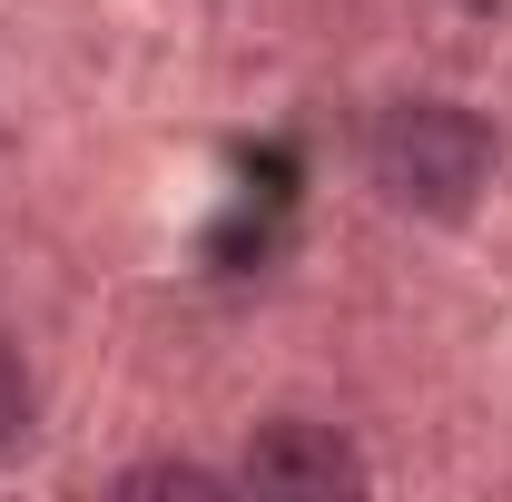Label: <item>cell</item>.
Masks as SVG:
<instances>
[{"label":"cell","instance_id":"obj_4","mask_svg":"<svg viewBox=\"0 0 512 502\" xmlns=\"http://www.w3.org/2000/svg\"><path fill=\"white\" fill-rule=\"evenodd\" d=\"M30 414H40V384H30V365H20V345L0 335V453L30 443Z\"/></svg>","mask_w":512,"mask_h":502},{"label":"cell","instance_id":"obj_3","mask_svg":"<svg viewBox=\"0 0 512 502\" xmlns=\"http://www.w3.org/2000/svg\"><path fill=\"white\" fill-rule=\"evenodd\" d=\"M237 473H207V463H128L119 502H227Z\"/></svg>","mask_w":512,"mask_h":502},{"label":"cell","instance_id":"obj_2","mask_svg":"<svg viewBox=\"0 0 512 502\" xmlns=\"http://www.w3.org/2000/svg\"><path fill=\"white\" fill-rule=\"evenodd\" d=\"M237 493H276V502H335L365 493V453L345 443V424L316 414H266L237 453Z\"/></svg>","mask_w":512,"mask_h":502},{"label":"cell","instance_id":"obj_1","mask_svg":"<svg viewBox=\"0 0 512 502\" xmlns=\"http://www.w3.org/2000/svg\"><path fill=\"white\" fill-rule=\"evenodd\" d=\"M365 178L394 217H463L493 188V128L463 99H394L365 138Z\"/></svg>","mask_w":512,"mask_h":502}]
</instances>
